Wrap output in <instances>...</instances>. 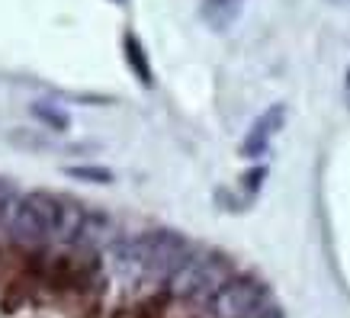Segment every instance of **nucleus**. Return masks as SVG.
<instances>
[{
    "label": "nucleus",
    "instance_id": "4",
    "mask_svg": "<svg viewBox=\"0 0 350 318\" xmlns=\"http://www.w3.org/2000/svg\"><path fill=\"white\" fill-rule=\"evenodd\" d=\"M264 287L251 276H232L225 280L219 293L209 299V315L213 318H247L251 312L264 306Z\"/></svg>",
    "mask_w": 350,
    "mask_h": 318
},
{
    "label": "nucleus",
    "instance_id": "5",
    "mask_svg": "<svg viewBox=\"0 0 350 318\" xmlns=\"http://www.w3.org/2000/svg\"><path fill=\"white\" fill-rule=\"evenodd\" d=\"M283 122H286V106L283 103H273L270 109H264V113L254 119V126L247 129V135H244V142H241L244 158H264L267 148H270V142L276 138V132L283 129Z\"/></svg>",
    "mask_w": 350,
    "mask_h": 318
},
{
    "label": "nucleus",
    "instance_id": "6",
    "mask_svg": "<svg viewBox=\"0 0 350 318\" xmlns=\"http://www.w3.org/2000/svg\"><path fill=\"white\" fill-rule=\"evenodd\" d=\"M241 3L244 0H202V20L209 23L213 29L225 32L234 20H238Z\"/></svg>",
    "mask_w": 350,
    "mask_h": 318
},
{
    "label": "nucleus",
    "instance_id": "1",
    "mask_svg": "<svg viewBox=\"0 0 350 318\" xmlns=\"http://www.w3.org/2000/svg\"><path fill=\"white\" fill-rule=\"evenodd\" d=\"M190 254L193 251L183 235L158 228V232H145L109 244V270L119 280H129V283H135V280H170Z\"/></svg>",
    "mask_w": 350,
    "mask_h": 318
},
{
    "label": "nucleus",
    "instance_id": "7",
    "mask_svg": "<svg viewBox=\"0 0 350 318\" xmlns=\"http://www.w3.org/2000/svg\"><path fill=\"white\" fill-rule=\"evenodd\" d=\"M126 58H129V68L135 71V77L142 81L145 87H151V64H148V55H145V49H142V42H138L135 36L129 32L126 36Z\"/></svg>",
    "mask_w": 350,
    "mask_h": 318
},
{
    "label": "nucleus",
    "instance_id": "3",
    "mask_svg": "<svg viewBox=\"0 0 350 318\" xmlns=\"http://www.w3.org/2000/svg\"><path fill=\"white\" fill-rule=\"evenodd\" d=\"M225 280L232 276H228V264L219 254H190L167 283L177 299L196 302V299H213Z\"/></svg>",
    "mask_w": 350,
    "mask_h": 318
},
{
    "label": "nucleus",
    "instance_id": "2",
    "mask_svg": "<svg viewBox=\"0 0 350 318\" xmlns=\"http://www.w3.org/2000/svg\"><path fill=\"white\" fill-rule=\"evenodd\" d=\"M81 222H84V212L81 209H71L68 202L55 200L52 193H29V196H23L10 209L7 228L23 244H36V241H45V238L75 241Z\"/></svg>",
    "mask_w": 350,
    "mask_h": 318
},
{
    "label": "nucleus",
    "instance_id": "8",
    "mask_svg": "<svg viewBox=\"0 0 350 318\" xmlns=\"http://www.w3.org/2000/svg\"><path fill=\"white\" fill-rule=\"evenodd\" d=\"M68 174L71 177H77V181H94V183H109L113 181V174H109L107 168H68Z\"/></svg>",
    "mask_w": 350,
    "mask_h": 318
},
{
    "label": "nucleus",
    "instance_id": "11",
    "mask_svg": "<svg viewBox=\"0 0 350 318\" xmlns=\"http://www.w3.org/2000/svg\"><path fill=\"white\" fill-rule=\"evenodd\" d=\"M344 100L350 106V68H347V75H344Z\"/></svg>",
    "mask_w": 350,
    "mask_h": 318
},
{
    "label": "nucleus",
    "instance_id": "9",
    "mask_svg": "<svg viewBox=\"0 0 350 318\" xmlns=\"http://www.w3.org/2000/svg\"><path fill=\"white\" fill-rule=\"evenodd\" d=\"M32 113L42 119V122H49L52 129H68V116H64V113H52V106L39 103V106H32Z\"/></svg>",
    "mask_w": 350,
    "mask_h": 318
},
{
    "label": "nucleus",
    "instance_id": "12",
    "mask_svg": "<svg viewBox=\"0 0 350 318\" xmlns=\"http://www.w3.org/2000/svg\"><path fill=\"white\" fill-rule=\"evenodd\" d=\"M331 3H350V0H331Z\"/></svg>",
    "mask_w": 350,
    "mask_h": 318
},
{
    "label": "nucleus",
    "instance_id": "10",
    "mask_svg": "<svg viewBox=\"0 0 350 318\" xmlns=\"http://www.w3.org/2000/svg\"><path fill=\"white\" fill-rule=\"evenodd\" d=\"M247 318H283V312H280L276 306H260L257 312H251Z\"/></svg>",
    "mask_w": 350,
    "mask_h": 318
}]
</instances>
